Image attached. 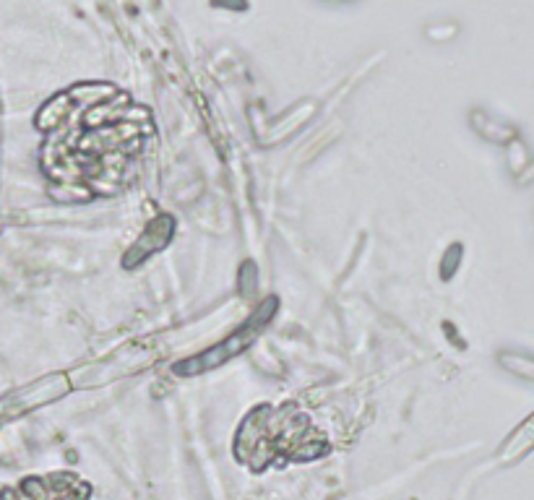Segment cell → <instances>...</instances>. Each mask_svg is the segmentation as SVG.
<instances>
[{
  "instance_id": "cell-4",
  "label": "cell",
  "mask_w": 534,
  "mask_h": 500,
  "mask_svg": "<svg viewBox=\"0 0 534 500\" xmlns=\"http://www.w3.org/2000/svg\"><path fill=\"white\" fill-rule=\"evenodd\" d=\"M170 219H157V222L146 230V235L141 237L139 243H136V256H141V261H144L149 253H154V250H159L162 245L167 243V237H170Z\"/></svg>"
},
{
  "instance_id": "cell-3",
  "label": "cell",
  "mask_w": 534,
  "mask_h": 500,
  "mask_svg": "<svg viewBox=\"0 0 534 500\" xmlns=\"http://www.w3.org/2000/svg\"><path fill=\"white\" fill-rule=\"evenodd\" d=\"M534 448V415L527 422H521L519 428L514 430V435L508 438V443L503 446L501 459L503 461H516L519 456L529 454Z\"/></svg>"
},
{
  "instance_id": "cell-2",
  "label": "cell",
  "mask_w": 534,
  "mask_h": 500,
  "mask_svg": "<svg viewBox=\"0 0 534 500\" xmlns=\"http://www.w3.org/2000/svg\"><path fill=\"white\" fill-rule=\"evenodd\" d=\"M472 125H475V131L480 133V136H485V139L493 141V144L506 146L508 141H514L516 136H519L511 125L498 123V120H493L490 115H485V112H472Z\"/></svg>"
},
{
  "instance_id": "cell-1",
  "label": "cell",
  "mask_w": 534,
  "mask_h": 500,
  "mask_svg": "<svg viewBox=\"0 0 534 500\" xmlns=\"http://www.w3.org/2000/svg\"><path fill=\"white\" fill-rule=\"evenodd\" d=\"M308 433L310 422L303 415H292L290 409H279V412L258 409L240 430L238 446L243 443L248 446L240 451V456L243 461H269L274 456H300V459L316 456V448L308 446V441H316V438H308Z\"/></svg>"
},
{
  "instance_id": "cell-6",
  "label": "cell",
  "mask_w": 534,
  "mask_h": 500,
  "mask_svg": "<svg viewBox=\"0 0 534 500\" xmlns=\"http://www.w3.org/2000/svg\"><path fill=\"white\" fill-rule=\"evenodd\" d=\"M506 159H508V167H511V172H514L516 178H519L521 172L529 167V152H527V146H524V141H521L519 136L506 144Z\"/></svg>"
},
{
  "instance_id": "cell-7",
  "label": "cell",
  "mask_w": 534,
  "mask_h": 500,
  "mask_svg": "<svg viewBox=\"0 0 534 500\" xmlns=\"http://www.w3.org/2000/svg\"><path fill=\"white\" fill-rule=\"evenodd\" d=\"M519 183H534V165L529 162V167L519 175Z\"/></svg>"
},
{
  "instance_id": "cell-5",
  "label": "cell",
  "mask_w": 534,
  "mask_h": 500,
  "mask_svg": "<svg viewBox=\"0 0 534 500\" xmlns=\"http://www.w3.org/2000/svg\"><path fill=\"white\" fill-rule=\"evenodd\" d=\"M501 365L508 370V373H514L516 378H524V381L534 383V357L529 355H514V352H503Z\"/></svg>"
}]
</instances>
